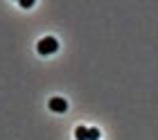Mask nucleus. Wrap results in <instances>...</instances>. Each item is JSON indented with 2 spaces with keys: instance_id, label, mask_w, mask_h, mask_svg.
<instances>
[{
  "instance_id": "1",
  "label": "nucleus",
  "mask_w": 158,
  "mask_h": 140,
  "mask_svg": "<svg viewBox=\"0 0 158 140\" xmlns=\"http://www.w3.org/2000/svg\"><path fill=\"white\" fill-rule=\"evenodd\" d=\"M56 50H59V41L54 39V36H43V39L36 43V52L39 54H54Z\"/></svg>"
},
{
  "instance_id": "2",
  "label": "nucleus",
  "mask_w": 158,
  "mask_h": 140,
  "mask_svg": "<svg viewBox=\"0 0 158 140\" xmlns=\"http://www.w3.org/2000/svg\"><path fill=\"white\" fill-rule=\"evenodd\" d=\"M48 106H50V111H54V113H66L68 111V102L63 97H52L48 102Z\"/></svg>"
},
{
  "instance_id": "3",
  "label": "nucleus",
  "mask_w": 158,
  "mask_h": 140,
  "mask_svg": "<svg viewBox=\"0 0 158 140\" xmlns=\"http://www.w3.org/2000/svg\"><path fill=\"white\" fill-rule=\"evenodd\" d=\"M75 138L77 140H88V127H77L75 129Z\"/></svg>"
},
{
  "instance_id": "4",
  "label": "nucleus",
  "mask_w": 158,
  "mask_h": 140,
  "mask_svg": "<svg viewBox=\"0 0 158 140\" xmlns=\"http://www.w3.org/2000/svg\"><path fill=\"white\" fill-rule=\"evenodd\" d=\"M88 140H99V129L88 127Z\"/></svg>"
},
{
  "instance_id": "5",
  "label": "nucleus",
  "mask_w": 158,
  "mask_h": 140,
  "mask_svg": "<svg viewBox=\"0 0 158 140\" xmlns=\"http://www.w3.org/2000/svg\"><path fill=\"white\" fill-rule=\"evenodd\" d=\"M34 2H32V0H20V7H23V9H30V7H32Z\"/></svg>"
}]
</instances>
